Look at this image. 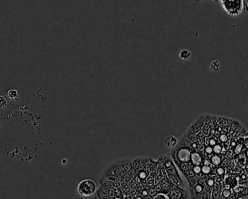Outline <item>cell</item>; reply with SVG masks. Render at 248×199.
I'll return each mask as SVG.
<instances>
[{
	"mask_svg": "<svg viewBox=\"0 0 248 199\" xmlns=\"http://www.w3.org/2000/svg\"><path fill=\"white\" fill-rule=\"evenodd\" d=\"M97 185L92 179H84L79 183L77 192L83 197H89L96 193Z\"/></svg>",
	"mask_w": 248,
	"mask_h": 199,
	"instance_id": "1",
	"label": "cell"
},
{
	"mask_svg": "<svg viewBox=\"0 0 248 199\" xmlns=\"http://www.w3.org/2000/svg\"><path fill=\"white\" fill-rule=\"evenodd\" d=\"M221 4L229 16H237L243 9V1H221Z\"/></svg>",
	"mask_w": 248,
	"mask_h": 199,
	"instance_id": "2",
	"label": "cell"
},
{
	"mask_svg": "<svg viewBox=\"0 0 248 199\" xmlns=\"http://www.w3.org/2000/svg\"><path fill=\"white\" fill-rule=\"evenodd\" d=\"M178 140L175 136H168L164 139V145L170 148H173L178 144Z\"/></svg>",
	"mask_w": 248,
	"mask_h": 199,
	"instance_id": "3",
	"label": "cell"
},
{
	"mask_svg": "<svg viewBox=\"0 0 248 199\" xmlns=\"http://www.w3.org/2000/svg\"><path fill=\"white\" fill-rule=\"evenodd\" d=\"M212 154H213V153H212ZM212 154L210 155H211V156H210V162H211L215 166L219 165V164L221 163V161H222L221 156H220V155L217 154H214V155H212Z\"/></svg>",
	"mask_w": 248,
	"mask_h": 199,
	"instance_id": "4",
	"label": "cell"
},
{
	"mask_svg": "<svg viewBox=\"0 0 248 199\" xmlns=\"http://www.w3.org/2000/svg\"><path fill=\"white\" fill-rule=\"evenodd\" d=\"M191 56V52L187 49H184L181 50L179 53V57L182 60H187Z\"/></svg>",
	"mask_w": 248,
	"mask_h": 199,
	"instance_id": "5",
	"label": "cell"
},
{
	"mask_svg": "<svg viewBox=\"0 0 248 199\" xmlns=\"http://www.w3.org/2000/svg\"><path fill=\"white\" fill-rule=\"evenodd\" d=\"M220 63L218 60H213L210 64V69L214 72H218L220 69Z\"/></svg>",
	"mask_w": 248,
	"mask_h": 199,
	"instance_id": "6",
	"label": "cell"
},
{
	"mask_svg": "<svg viewBox=\"0 0 248 199\" xmlns=\"http://www.w3.org/2000/svg\"><path fill=\"white\" fill-rule=\"evenodd\" d=\"M211 171V168L210 166H203L202 168H201V171L205 174H208Z\"/></svg>",
	"mask_w": 248,
	"mask_h": 199,
	"instance_id": "7",
	"label": "cell"
},
{
	"mask_svg": "<svg viewBox=\"0 0 248 199\" xmlns=\"http://www.w3.org/2000/svg\"><path fill=\"white\" fill-rule=\"evenodd\" d=\"M222 195H223V197H225V198H229L230 195H231V192H230L229 190H224L222 192Z\"/></svg>",
	"mask_w": 248,
	"mask_h": 199,
	"instance_id": "8",
	"label": "cell"
},
{
	"mask_svg": "<svg viewBox=\"0 0 248 199\" xmlns=\"http://www.w3.org/2000/svg\"><path fill=\"white\" fill-rule=\"evenodd\" d=\"M193 171L195 174H199L201 172V167L199 166H196L193 167Z\"/></svg>",
	"mask_w": 248,
	"mask_h": 199,
	"instance_id": "9",
	"label": "cell"
},
{
	"mask_svg": "<svg viewBox=\"0 0 248 199\" xmlns=\"http://www.w3.org/2000/svg\"><path fill=\"white\" fill-rule=\"evenodd\" d=\"M216 172H217L218 175H223L224 174L225 171L223 168H218L217 170H216Z\"/></svg>",
	"mask_w": 248,
	"mask_h": 199,
	"instance_id": "10",
	"label": "cell"
},
{
	"mask_svg": "<svg viewBox=\"0 0 248 199\" xmlns=\"http://www.w3.org/2000/svg\"><path fill=\"white\" fill-rule=\"evenodd\" d=\"M202 188L201 185H196V187H195V191L197 193H200L202 192Z\"/></svg>",
	"mask_w": 248,
	"mask_h": 199,
	"instance_id": "11",
	"label": "cell"
},
{
	"mask_svg": "<svg viewBox=\"0 0 248 199\" xmlns=\"http://www.w3.org/2000/svg\"><path fill=\"white\" fill-rule=\"evenodd\" d=\"M207 184H208V186L211 187V186H213V185H214V180L212 179H208V181H207Z\"/></svg>",
	"mask_w": 248,
	"mask_h": 199,
	"instance_id": "12",
	"label": "cell"
},
{
	"mask_svg": "<svg viewBox=\"0 0 248 199\" xmlns=\"http://www.w3.org/2000/svg\"><path fill=\"white\" fill-rule=\"evenodd\" d=\"M234 191H235L236 193H239V186H236L235 188H234Z\"/></svg>",
	"mask_w": 248,
	"mask_h": 199,
	"instance_id": "13",
	"label": "cell"
},
{
	"mask_svg": "<svg viewBox=\"0 0 248 199\" xmlns=\"http://www.w3.org/2000/svg\"><path fill=\"white\" fill-rule=\"evenodd\" d=\"M146 174L145 172H141L140 174V177L141 178H145V177H146Z\"/></svg>",
	"mask_w": 248,
	"mask_h": 199,
	"instance_id": "14",
	"label": "cell"
},
{
	"mask_svg": "<svg viewBox=\"0 0 248 199\" xmlns=\"http://www.w3.org/2000/svg\"><path fill=\"white\" fill-rule=\"evenodd\" d=\"M148 194V193H147V191H143V195H146Z\"/></svg>",
	"mask_w": 248,
	"mask_h": 199,
	"instance_id": "15",
	"label": "cell"
},
{
	"mask_svg": "<svg viewBox=\"0 0 248 199\" xmlns=\"http://www.w3.org/2000/svg\"><path fill=\"white\" fill-rule=\"evenodd\" d=\"M136 199H142V198H140V197H138V198H136Z\"/></svg>",
	"mask_w": 248,
	"mask_h": 199,
	"instance_id": "16",
	"label": "cell"
},
{
	"mask_svg": "<svg viewBox=\"0 0 248 199\" xmlns=\"http://www.w3.org/2000/svg\"><path fill=\"white\" fill-rule=\"evenodd\" d=\"M116 199H119V198H116Z\"/></svg>",
	"mask_w": 248,
	"mask_h": 199,
	"instance_id": "17",
	"label": "cell"
}]
</instances>
